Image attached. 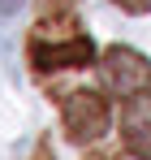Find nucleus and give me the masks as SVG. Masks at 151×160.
Masks as SVG:
<instances>
[{"mask_svg": "<svg viewBox=\"0 0 151 160\" xmlns=\"http://www.w3.org/2000/svg\"><path fill=\"white\" fill-rule=\"evenodd\" d=\"M100 74H104V87L121 100H134V95H147L151 91V61L134 48H108L100 61Z\"/></svg>", "mask_w": 151, "mask_h": 160, "instance_id": "2", "label": "nucleus"}, {"mask_svg": "<svg viewBox=\"0 0 151 160\" xmlns=\"http://www.w3.org/2000/svg\"><path fill=\"white\" fill-rule=\"evenodd\" d=\"M61 121H65V134L74 143H95L104 130H108V100L91 87H78V91H65L61 100Z\"/></svg>", "mask_w": 151, "mask_h": 160, "instance_id": "1", "label": "nucleus"}, {"mask_svg": "<svg viewBox=\"0 0 151 160\" xmlns=\"http://www.w3.org/2000/svg\"><path fill=\"white\" fill-rule=\"evenodd\" d=\"M69 9H74V0H43V18H56V13H69Z\"/></svg>", "mask_w": 151, "mask_h": 160, "instance_id": "5", "label": "nucleus"}, {"mask_svg": "<svg viewBox=\"0 0 151 160\" xmlns=\"http://www.w3.org/2000/svg\"><path fill=\"white\" fill-rule=\"evenodd\" d=\"M35 160H52V152H48V147H39V156H35Z\"/></svg>", "mask_w": 151, "mask_h": 160, "instance_id": "9", "label": "nucleus"}, {"mask_svg": "<svg viewBox=\"0 0 151 160\" xmlns=\"http://www.w3.org/2000/svg\"><path fill=\"white\" fill-rule=\"evenodd\" d=\"M125 13H151V0H117Z\"/></svg>", "mask_w": 151, "mask_h": 160, "instance_id": "6", "label": "nucleus"}, {"mask_svg": "<svg viewBox=\"0 0 151 160\" xmlns=\"http://www.w3.org/2000/svg\"><path fill=\"white\" fill-rule=\"evenodd\" d=\"M22 4H26V0H0V13H17Z\"/></svg>", "mask_w": 151, "mask_h": 160, "instance_id": "7", "label": "nucleus"}, {"mask_svg": "<svg viewBox=\"0 0 151 160\" xmlns=\"http://www.w3.org/2000/svg\"><path fill=\"white\" fill-rule=\"evenodd\" d=\"M30 61L39 74H56V69H78V65H91L95 61V43L86 35H69V39H43L35 35L30 39Z\"/></svg>", "mask_w": 151, "mask_h": 160, "instance_id": "3", "label": "nucleus"}, {"mask_svg": "<svg viewBox=\"0 0 151 160\" xmlns=\"http://www.w3.org/2000/svg\"><path fill=\"white\" fill-rule=\"evenodd\" d=\"M86 160H121V152H95V156H86Z\"/></svg>", "mask_w": 151, "mask_h": 160, "instance_id": "8", "label": "nucleus"}, {"mask_svg": "<svg viewBox=\"0 0 151 160\" xmlns=\"http://www.w3.org/2000/svg\"><path fill=\"white\" fill-rule=\"evenodd\" d=\"M121 143L129 156L151 160V91L121 104Z\"/></svg>", "mask_w": 151, "mask_h": 160, "instance_id": "4", "label": "nucleus"}]
</instances>
